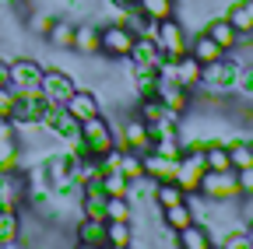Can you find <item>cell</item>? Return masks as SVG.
I'll return each instance as SVG.
<instances>
[{
  "label": "cell",
  "mask_w": 253,
  "mask_h": 249,
  "mask_svg": "<svg viewBox=\"0 0 253 249\" xmlns=\"http://www.w3.org/2000/svg\"><path fill=\"white\" fill-rule=\"evenodd\" d=\"M116 147V137H113V123H106V116H91V119H81V141H78V151L88 154V158H106V154Z\"/></svg>",
  "instance_id": "1"
},
{
  "label": "cell",
  "mask_w": 253,
  "mask_h": 249,
  "mask_svg": "<svg viewBox=\"0 0 253 249\" xmlns=\"http://www.w3.org/2000/svg\"><path fill=\"white\" fill-rule=\"evenodd\" d=\"M239 74H243V64L236 56L225 53L221 60L201 67V88H208V91H229V88L239 84Z\"/></svg>",
  "instance_id": "2"
},
{
  "label": "cell",
  "mask_w": 253,
  "mask_h": 249,
  "mask_svg": "<svg viewBox=\"0 0 253 249\" xmlns=\"http://www.w3.org/2000/svg\"><path fill=\"white\" fill-rule=\"evenodd\" d=\"M99 39H102L99 56L113 60V64H116V60H126V56H130V49H134V42H137V36H134L126 25H120V21L99 25Z\"/></svg>",
  "instance_id": "3"
},
{
  "label": "cell",
  "mask_w": 253,
  "mask_h": 249,
  "mask_svg": "<svg viewBox=\"0 0 253 249\" xmlns=\"http://www.w3.org/2000/svg\"><path fill=\"white\" fill-rule=\"evenodd\" d=\"M201 193L208 197V200H214V204H232V200H243V193H239V182H236V169H229V172H204L201 176Z\"/></svg>",
  "instance_id": "4"
},
{
  "label": "cell",
  "mask_w": 253,
  "mask_h": 249,
  "mask_svg": "<svg viewBox=\"0 0 253 249\" xmlns=\"http://www.w3.org/2000/svg\"><path fill=\"white\" fill-rule=\"evenodd\" d=\"M155 46L162 49V56H183V53L190 49V39H186L183 21H179V18H166V21H158Z\"/></svg>",
  "instance_id": "5"
},
{
  "label": "cell",
  "mask_w": 253,
  "mask_h": 249,
  "mask_svg": "<svg viewBox=\"0 0 253 249\" xmlns=\"http://www.w3.org/2000/svg\"><path fill=\"white\" fill-rule=\"evenodd\" d=\"M42 60H36V56H18V60H11V71H7V84L14 88V91H28V88H39V81H42Z\"/></svg>",
  "instance_id": "6"
},
{
  "label": "cell",
  "mask_w": 253,
  "mask_h": 249,
  "mask_svg": "<svg viewBox=\"0 0 253 249\" xmlns=\"http://www.w3.org/2000/svg\"><path fill=\"white\" fill-rule=\"evenodd\" d=\"M155 99L162 102V106H169L172 112H179V116H186L190 109H194V95H190V88L179 84L176 77H162V81H158Z\"/></svg>",
  "instance_id": "7"
},
{
  "label": "cell",
  "mask_w": 253,
  "mask_h": 249,
  "mask_svg": "<svg viewBox=\"0 0 253 249\" xmlns=\"http://www.w3.org/2000/svg\"><path fill=\"white\" fill-rule=\"evenodd\" d=\"M39 91L49 99V102H56V106H63L74 91H78V81L67 74V71H42V81H39Z\"/></svg>",
  "instance_id": "8"
},
{
  "label": "cell",
  "mask_w": 253,
  "mask_h": 249,
  "mask_svg": "<svg viewBox=\"0 0 253 249\" xmlns=\"http://www.w3.org/2000/svg\"><path fill=\"white\" fill-rule=\"evenodd\" d=\"M74 242L84 246V249H109V242H106V221L81 214V221L74 228Z\"/></svg>",
  "instance_id": "9"
},
{
  "label": "cell",
  "mask_w": 253,
  "mask_h": 249,
  "mask_svg": "<svg viewBox=\"0 0 253 249\" xmlns=\"http://www.w3.org/2000/svg\"><path fill=\"white\" fill-rule=\"evenodd\" d=\"M63 109H67L78 123L81 119H91V116H99L102 112V102H99V95H95V91H88V88H78L74 95L63 102Z\"/></svg>",
  "instance_id": "10"
},
{
  "label": "cell",
  "mask_w": 253,
  "mask_h": 249,
  "mask_svg": "<svg viewBox=\"0 0 253 249\" xmlns=\"http://www.w3.org/2000/svg\"><path fill=\"white\" fill-rule=\"evenodd\" d=\"M204 36H211L225 53H236V46H239V39H243L236 28H232V21H229L225 14H221V18H211V21L204 25Z\"/></svg>",
  "instance_id": "11"
},
{
  "label": "cell",
  "mask_w": 253,
  "mask_h": 249,
  "mask_svg": "<svg viewBox=\"0 0 253 249\" xmlns=\"http://www.w3.org/2000/svg\"><path fill=\"white\" fill-rule=\"evenodd\" d=\"M141 158H144V176L155 179V182L176 176V162H179V158H166V154H158V151H144Z\"/></svg>",
  "instance_id": "12"
},
{
  "label": "cell",
  "mask_w": 253,
  "mask_h": 249,
  "mask_svg": "<svg viewBox=\"0 0 253 249\" xmlns=\"http://www.w3.org/2000/svg\"><path fill=\"white\" fill-rule=\"evenodd\" d=\"M190 56H194L197 60V64L204 67V64H214V60H221V56H225V49H221L211 36H204V32H197L194 39H190V49H186Z\"/></svg>",
  "instance_id": "13"
},
{
  "label": "cell",
  "mask_w": 253,
  "mask_h": 249,
  "mask_svg": "<svg viewBox=\"0 0 253 249\" xmlns=\"http://www.w3.org/2000/svg\"><path fill=\"white\" fill-rule=\"evenodd\" d=\"M21 242V211L0 207V249H11Z\"/></svg>",
  "instance_id": "14"
},
{
  "label": "cell",
  "mask_w": 253,
  "mask_h": 249,
  "mask_svg": "<svg viewBox=\"0 0 253 249\" xmlns=\"http://www.w3.org/2000/svg\"><path fill=\"white\" fill-rule=\"evenodd\" d=\"M74 53L81 56H99L102 39H99V25H74Z\"/></svg>",
  "instance_id": "15"
},
{
  "label": "cell",
  "mask_w": 253,
  "mask_h": 249,
  "mask_svg": "<svg viewBox=\"0 0 253 249\" xmlns=\"http://www.w3.org/2000/svg\"><path fill=\"white\" fill-rule=\"evenodd\" d=\"M126 60H130L134 67H158V64H162V49L155 46V39L137 36V42H134V49H130Z\"/></svg>",
  "instance_id": "16"
},
{
  "label": "cell",
  "mask_w": 253,
  "mask_h": 249,
  "mask_svg": "<svg viewBox=\"0 0 253 249\" xmlns=\"http://www.w3.org/2000/svg\"><path fill=\"white\" fill-rule=\"evenodd\" d=\"M176 246H179V249H211L214 242H211L208 225L194 221V225H186L183 232H176Z\"/></svg>",
  "instance_id": "17"
},
{
  "label": "cell",
  "mask_w": 253,
  "mask_h": 249,
  "mask_svg": "<svg viewBox=\"0 0 253 249\" xmlns=\"http://www.w3.org/2000/svg\"><path fill=\"white\" fill-rule=\"evenodd\" d=\"M130 81H134V91L141 99H155L162 74H158V67H130Z\"/></svg>",
  "instance_id": "18"
},
{
  "label": "cell",
  "mask_w": 253,
  "mask_h": 249,
  "mask_svg": "<svg viewBox=\"0 0 253 249\" xmlns=\"http://www.w3.org/2000/svg\"><path fill=\"white\" fill-rule=\"evenodd\" d=\"M225 18L232 21V28L239 36H253V0H232Z\"/></svg>",
  "instance_id": "19"
},
{
  "label": "cell",
  "mask_w": 253,
  "mask_h": 249,
  "mask_svg": "<svg viewBox=\"0 0 253 249\" xmlns=\"http://www.w3.org/2000/svg\"><path fill=\"white\" fill-rule=\"evenodd\" d=\"M106 200L109 197L102 193V186H84V190H81V214L106 221Z\"/></svg>",
  "instance_id": "20"
},
{
  "label": "cell",
  "mask_w": 253,
  "mask_h": 249,
  "mask_svg": "<svg viewBox=\"0 0 253 249\" xmlns=\"http://www.w3.org/2000/svg\"><path fill=\"white\" fill-rule=\"evenodd\" d=\"M53 49H71L74 46V25L67 21V18H53V25H49V32L42 36Z\"/></svg>",
  "instance_id": "21"
},
{
  "label": "cell",
  "mask_w": 253,
  "mask_h": 249,
  "mask_svg": "<svg viewBox=\"0 0 253 249\" xmlns=\"http://www.w3.org/2000/svg\"><path fill=\"white\" fill-rule=\"evenodd\" d=\"M158 214H162V225H166V228H172V232H183L186 225H194V221H197L194 211L186 207V200H183V204H172V207H162Z\"/></svg>",
  "instance_id": "22"
},
{
  "label": "cell",
  "mask_w": 253,
  "mask_h": 249,
  "mask_svg": "<svg viewBox=\"0 0 253 249\" xmlns=\"http://www.w3.org/2000/svg\"><path fill=\"white\" fill-rule=\"evenodd\" d=\"M176 4L179 0H137V11L148 21H166V18H176Z\"/></svg>",
  "instance_id": "23"
},
{
  "label": "cell",
  "mask_w": 253,
  "mask_h": 249,
  "mask_svg": "<svg viewBox=\"0 0 253 249\" xmlns=\"http://www.w3.org/2000/svg\"><path fill=\"white\" fill-rule=\"evenodd\" d=\"M130 239H134L130 221H106V242H109V249H130Z\"/></svg>",
  "instance_id": "24"
},
{
  "label": "cell",
  "mask_w": 253,
  "mask_h": 249,
  "mask_svg": "<svg viewBox=\"0 0 253 249\" xmlns=\"http://www.w3.org/2000/svg\"><path fill=\"white\" fill-rule=\"evenodd\" d=\"M99 186H102V193H106V197H126V193H130V179H126L120 169H109V172H102Z\"/></svg>",
  "instance_id": "25"
},
{
  "label": "cell",
  "mask_w": 253,
  "mask_h": 249,
  "mask_svg": "<svg viewBox=\"0 0 253 249\" xmlns=\"http://www.w3.org/2000/svg\"><path fill=\"white\" fill-rule=\"evenodd\" d=\"M176 81L179 84H186V88H194V84H201V64L190 53H183L179 60H176Z\"/></svg>",
  "instance_id": "26"
},
{
  "label": "cell",
  "mask_w": 253,
  "mask_h": 249,
  "mask_svg": "<svg viewBox=\"0 0 253 249\" xmlns=\"http://www.w3.org/2000/svg\"><path fill=\"white\" fill-rule=\"evenodd\" d=\"M120 172L126 176V179H144V158L137 151H120Z\"/></svg>",
  "instance_id": "27"
},
{
  "label": "cell",
  "mask_w": 253,
  "mask_h": 249,
  "mask_svg": "<svg viewBox=\"0 0 253 249\" xmlns=\"http://www.w3.org/2000/svg\"><path fill=\"white\" fill-rule=\"evenodd\" d=\"M106 221H134V207L126 197H109L106 200Z\"/></svg>",
  "instance_id": "28"
},
{
  "label": "cell",
  "mask_w": 253,
  "mask_h": 249,
  "mask_svg": "<svg viewBox=\"0 0 253 249\" xmlns=\"http://www.w3.org/2000/svg\"><path fill=\"white\" fill-rule=\"evenodd\" d=\"M53 18H56V11H49V7H39V11H32V18H28V28H32V36H46V32H49V25H53Z\"/></svg>",
  "instance_id": "29"
},
{
  "label": "cell",
  "mask_w": 253,
  "mask_h": 249,
  "mask_svg": "<svg viewBox=\"0 0 253 249\" xmlns=\"http://www.w3.org/2000/svg\"><path fill=\"white\" fill-rule=\"evenodd\" d=\"M236 182H239V193H243V200H253V165L236 169Z\"/></svg>",
  "instance_id": "30"
},
{
  "label": "cell",
  "mask_w": 253,
  "mask_h": 249,
  "mask_svg": "<svg viewBox=\"0 0 253 249\" xmlns=\"http://www.w3.org/2000/svg\"><path fill=\"white\" fill-rule=\"evenodd\" d=\"M14 88L11 84H4V88H0V119H11L14 116Z\"/></svg>",
  "instance_id": "31"
},
{
  "label": "cell",
  "mask_w": 253,
  "mask_h": 249,
  "mask_svg": "<svg viewBox=\"0 0 253 249\" xmlns=\"http://www.w3.org/2000/svg\"><path fill=\"white\" fill-rule=\"evenodd\" d=\"M246 232H250V239H253V214H246Z\"/></svg>",
  "instance_id": "32"
}]
</instances>
